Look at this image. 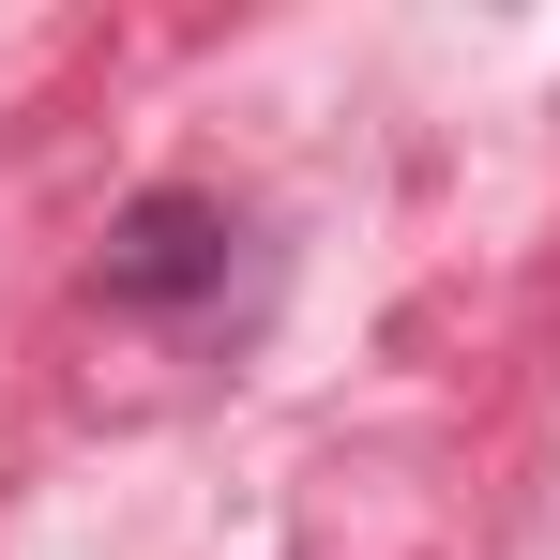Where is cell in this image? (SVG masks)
<instances>
[{
    "mask_svg": "<svg viewBox=\"0 0 560 560\" xmlns=\"http://www.w3.org/2000/svg\"><path fill=\"white\" fill-rule=\"evenodd\" d=\"M228 197H183V183H152L121 228H106V303H212L228 288Z\"/></svg>",
    "mask_w": 560,
    "mask_h": 560,
    "instance_id": "obj_1",
    "label": "cell"
}]
</instances>
